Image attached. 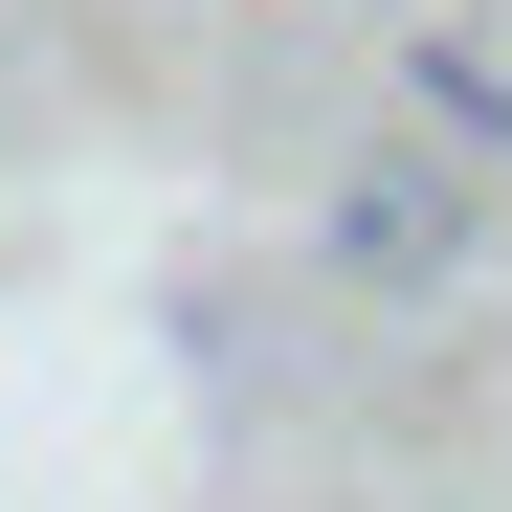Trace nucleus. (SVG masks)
Returning <instances> with one entry per match:
<instances>
[{
  "label": "nucleus",
  "mask_w": 512,
  "mask_h": 512,
  "mask_svg": "<svg viewBox=\"0 0 512 512\" xmlns=\"http://www.w3.org/2000/svg\"><path fill=\"white\" fill-rule=\"evenodd\" d=\"M334 268L357 290H446L468 268V179L446 156H357V179H334Z\"/></svg>",
  "instance_id": "obj_1"
}]
</instances>
